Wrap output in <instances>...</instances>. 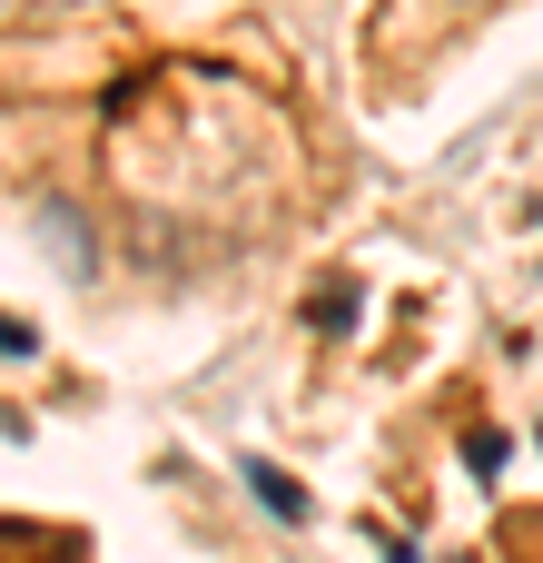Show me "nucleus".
Instances as JSON below:
<instances>
[{
  "instance_id": "f03ea898",
  "label": "nucleus",
  "mask_w": 543,
  "mask_h": 563,
  "mask_svg": "<svg viewBox=\"0 0 543 563\" xmlns=\"http://www.w3.org/2000/svg\"><path fill=\"white\" fill-rule=\"evenodd\" d=\"M40 228H49V247L69 257V277H89V267H99V247H89V228H79L69 208H40Z\"/></svg>"
},
{
  "instance_id": "20e7f679",
  "label": "nucleus",
  "mask_w": 543,
  "mask_h": 563,
  "mask_svg": "<svg viewBox=\"0 0 543 563\" xmlns=\"http://www.w3.org/2000/svg\"><path fill=\"white\" fill-rule=\"evenodd\" d=\"M30 346H40V336H30L20 317H0V356H30Z\"/></svg>"
},
{
  "instance_id": "f257e3e1",
  "label": "nucleus",
  "mask_w": 543,
  "mask_h": 563,
  "mask_svg": "<svg viewBox=\"0 0 543 563\" xmlns=\"http://www.w3.org/2000/svg\"><path fill=\"white\" fill-rule=\"evenodd\" d=\"M237 475H247V495H257V505H267V515H277V525H307V495H297V485H287V475H277V465H267V455H247V465H237Z\"/></svg>"
},
{
  "instance_id": "7ed1b4c3",
  "label": "nucleus",
  "mask_w": 543,
  "mask_h": 563,
  "mask_svg": "<svg viewBox=\"0 0 543 563\" xmlns=\"http://www.w3.org/2000/svg\"><path fill=\"white\" fill-rule=\"evenodd\" d=\"M317 327H326V336H346V327H356V287H326V307H317Z\"/></svg>"
}]
</instances>
